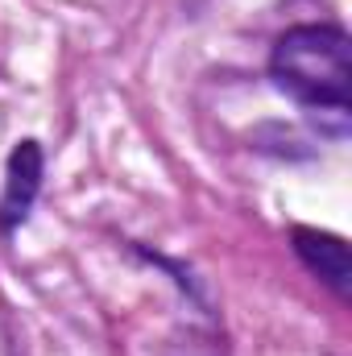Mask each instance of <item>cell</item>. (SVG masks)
<instances>
[{
	"label": "cell",
	"mask_w": 352,
	"mask_h": 356,
	"mask_svg": "<svg viewBox=\"0 0 352 356\" xmlns=\"http://www.w3.org/2000/svg\"><path fill=\"white\" fill-rule=\"evenodd\" d=\"M38 191H42V145L17 141L8 154V166H4V195H0V232L4 236H13L25 224Z\"/></svg>",
	"instance_id": "obj_2"
},
{
	"label": "cell",
	"mask_w": 352,
	"mask_h": 356,
	"mask_svg": "<svg viewBox=\"0 0 352 356\" xmlns=\"http://www.w3.org/2000/svg\"><path fill=\"white\" fill-rule=\"evenodd\" d=\"M290 241H294V253L303 257V266L311 273H319L340 298H349V277H352V261H349V245L332 232H319V228H290Z\"/></svg>",
	"instance_id": "obj_3"
},
{
	"label": "cell",
	"mask_w": 352,
	"mask_h": 356,
	"mask_svg": "<svg viewBox=\"0 0 352 356\" xmlns=\"http://www.w3.org/2000/svg\"><path fill=\"white\" fill-rule=\"evenodd\" d=\"M269 79L303 108L349 116L352 42L340 25H290L269 50Z\"/></svg>",
	"instance_id": "obj_1"
}]
</instances>
